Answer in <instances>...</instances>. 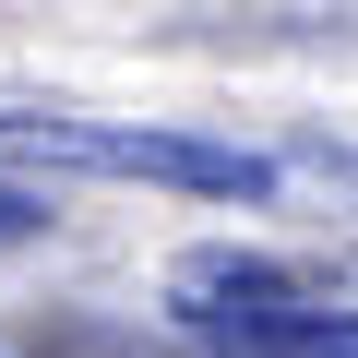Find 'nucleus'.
I'll use <instances>...</instances> for the list:
<instances>
[{"label": "nucleus", "instance_id": "nucleus-1", "mask_svg": "<svg viewBox=\"0 0 358 358\" xmlns=\"http://www.w3.org/2000/svg\"><path fill=\"white\" fill-rule=\"evenodd\" d=\"M0 155L72 167V179H155V192H203V203L275 192V155H239V143H203V131H143V120H13L0 108Z\"/></svg>", "mask_w": 358, "mask_h": 358}, {"label": "nucleus", "instance_id": "nucleus-2", "mask_svg": "<svg viewBox=\"0 0 358 358\" xmlns=\"http://www.w3.org/2000/svg\"><path fill=\"white\" fill-rule=\"evenodd\" d=\"M287 299H322L299 263H263V251H179L167 263V310L179 322H251V310H287Z\"/></svg>", "mask_w": 358, "mask_h": 358}, {"label": "nucleus", "instance_id": "nucleus-3", "mask_svg": "<svg viewBox=\"0 0 358 358\" xmlns=\"http://www.w3.org/2000/svg\"><path fill=\"white\" fill-rule=\"evenodd\" d=\"M215 358H358V310L334 299H287V310H251V322H203Z\"/></svg>", "mask_w": 358, "mask_h": 358}, {"label": "nucleus", "instance_id": "nucleus-4", "mask_svg": "<svg viewBox=\"0 0 358 358\" xmlns=\"http://www.w3.org/2000/svg\"><path fill=\"white\" fill-rule=\"evenodd\" d=\"M275 192H322V203L358 215V143H287L275 155Z\"/></svg>", "mask_w": 358, "mask_h": 358}, {"label": "nucleus", "instance_id": "nucleus-5", "mask_svg": "<svg viewBox=\"0 0 358 358\" xmlns=\"http://www.w3.org/2000/svg\"><path fill=\"white\" fill-rule=\"evenodd\" d=\"M24 239H48V203L36 192H0V251H24Z\"/></svg>", "mask_w": 358, "mask_h": 358}]
</instances>
